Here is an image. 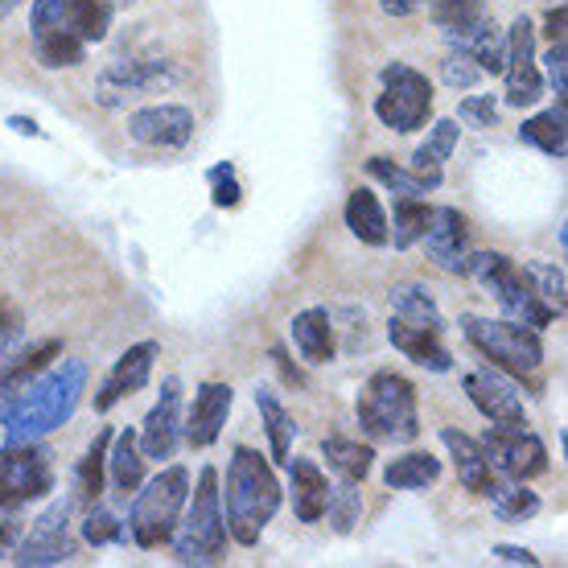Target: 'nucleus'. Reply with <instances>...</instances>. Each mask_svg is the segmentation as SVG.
Masks as SVG:
<instances>
[{
    "label": "nucleus",
    "instance_id": "1",
    "mask_svg": "<svg viewBox=\"0 0 568 568\" xmlns=\"http://www.w3.org/2000/svg\"><path fill=\"white\" fill-rule=\"evenodd\" d=\"M83 392H87V363L83 358H62L58 367L38 371L21 392H13L9 404H0L4 445H21V440L50 437L54 428H62L74 416Z\"/></svg>",
    "mask_w": 568,
    "mask_h": 568
},
{
    "label": "nucleus",
    "instance_id": "2",
    "mask_svg": "<svg viewBox=\"0 0 568 568\" xmlns=\"http://www.w3.org/2000/svg\"><path fill=\"white\" fill-rule=\"evenodd\" d=\"M223 498V519H227V536L243 548H256L264 527L272 524V515L281 511V483L264 454L240 445L231 454L227 466V490H219Z\"/></svg>",
    "mask_w": 568,
    "mask_h": 568
},
{
    "label": "nucleus",
    "instance_id": "3",
    "mask_svg": "<svg viewBox=\"0 0 568 568\" xmlns=\"http://www.w3.org/2000/svg\"><path fill=\"white\" fill-rule=\"evenodd\" d=\"M173 556L178 565H219L227 556V519H223V498H219V469L202 466L199 490H190L185 511L173 527Z\"/></svg>",
    "mask_w": 568,
    "mask_h": 568
},
{
    "label": "nucleus",
    "instance_id": "4",
    "mask_svg": "<svg viewBox=\"0 0 568 568\" xmlns=\"http://www.w3.org/2000/svg\"><path fill=\"white\" fill-rule=\"evenodd\" d=\"M358 425L371 440L408 445L420 437V408L416 387L396 371H375L358 392Z\"/></svg>",
    "mask_w": 568,
    "mask_h": 568
},
{
    "label": "nucleus",
    "instance_id": "5",
    "mask_svg": "<svg viewBox=\"0 0 568 568\" xmlns=\"http://www.w3.org/2000/svg\"><path fill=\"white\" fill-rule=\"evenodd\" d=\"M185 498H190V469L185 466H165L156 478L136 486L129 511V536L141 548H161L170 544L173 527L185 511Z\"/></svg>",
    "mask_w": 568,
    "mask_h": 568
},
{
    "label": "nucleus",
    "instance_id": "6",
    "mask_svg": "<svg viewBox=\"0 0 568 568\" xmlns=\"http://www.w3.org/2000/svg\"><path fill=\"white\" fill-rule=\"evenodd\" d=\"M462 334L469 338L474 351H483L498 371L527 375L544 363L540 329L519 326L511 317H462Z\"/></svg>",
    "mask_w": 568,
    "mask_h": 568
},
{
    "label": "nucleus",
    "instance_id": "7",
    "mask_svg": "<svg viewBox=\"0 0 568 568\" xmlns=\"http://www.w3.org/2000/svg\"><path fill=\"white\" fill-rule=\"evenodd\" d=\"M379 79H384V95L375 100L379 124L392 132L425 129L433 115V83L425 79V71H416L408 62H392Z\"/></svg>",
    "mask_w": 568,
    "mask_h": 568
},
{
    "label": "nucleus",
    "instance_id": "8",
    "mask_svg": "<svg viewBox=\"0 0 568 568\" xmlns=\"http://www.w3.org/2000/svg\"><path fill=\"white\" fill-rule=\"evenodd\" d=\"M54 490V462L42 440H21L0 449V511Z\"/></svg>",
    "mask_w": 568,
    "mask_h": 568
},
{
    "label": "nucleus",
    "instance_id": "9",
    "mask_svg": "<svg viewBox=\"0 0 568 568\" xmlns=\"http://www.w3.org/2000/svg\"><path fill=\"white\" fill-rule=\"evenodd\" d=\"M71 511H74V495H62L45 507L33 527L17 540L13 548V565L21 568H42V565H67L74 556V536H71Z\"/></svg>",
    "mask_w": 568,
    "mask_h": 568
},
{
    "label": "nucleus",
    "instance_id": "10",
    "mask_svg": "<svg viewBox=\"0 0 568 568\" xmlns=\"http://www.w3.org/2000/svg\"><path fill=\"white\" fill-rule=\"evenodd\" d=\"M478 445H483L490 469L503 474V478H515V483H531L548 469L544 440L524 425H495L490 420V428H486V437Z\"/></svg>",
    "mask_w": 568,
    "mask_h": 568
},
{
    "label": "nucleus",
    "instance_id": "11",
    "mask_svg": "<svg viewBox=\"0 0 568 568\" xmlns=\"http://www.w3.org/2000/svg\"><path fill=\"white\" fill-rule=\"evenodd\" d=\"M178 83V71L161 58H141V62H112L108 71L100 74L95 83V100L103 108H129L132 100L141 95H153V91H165V87Z\"/></svg>",
    "mask_w": 568,
    "mask_h": 568
},
{
    "label": "nucleus",
    "instance_id": "12",
    "mask_svg": "<svg viewBox=\"0 0 568 568\" xmlns=\"http://www.w3.org/2000/svg\"><path fill=\"white\" fill-rule=\"evenodd\" d=\"M507 108H531L544 95V74L536 71V26L527 17H515L507 29Z\"/></svg>",
    "mask_w": 568,
    "mask_h": 568
},
{
    "label": "nucleus",
    "instance_id": "13",
    "mask_svg": "<svg viewBox=\"0 0 568 568\" xmlns=\"http://www.w3.org/2000/svg\"><path fill=\"white\" fill-rule=\"evenodd\" d=\"M129 136L144 149H185L194 141V112L182 103H153L129 115Z\"/></svg>",
    "mask_w": 568,
    "mask_h": 568
},
{
    "label": "nucleus",
    "instance_id": "14",
    "mask_svg": "<svg viewBox=\"0 0 568 568\" xmlns=\"http://www.w3.org/2000/svg\"><path fill=\"white\" fill-rule=\"evenodd\" d=\"M136 440H141V454L153 457V462L173 457L178 440H182V379L178 375H170L161 384V396H156V404L144 416L141 437Z\"/></svg>",
    "mask_w": 568,
    "mask_h": 568
},
{
    "label": "nucleus",
    "instance_id": "15",
    "mask_svg": "<svg viewBox=\"0 0 568 568\" xmlns=\"http://www.w3.org/2000/svg\"><path fill=\"white\" fill-rule=\"evenodd\" d=\"M466 396L474 399V408L495 420V425H524V399H519V387L495 367L469 371L466 375Z\"/></svg>",
    "mask_w": 568,
    "mask_h": 568
},
{
    "label": "nucleus",
    "instance_id": "16",
    "mask_svg": "<svg viewBox=\"0 0 568 568\" xmlns=\"http://www.w3.org/2000/svg\"><path fill=\"white\" fill-rule=\"evenodd\" d=\"M428 260L437 268L454 272V276H466V256H469V231L466 219L454 211V206H433V219H428V231L420 235Z\"/></svg>",
    "mask_w": 568,
    "mask_h": 568
},
{
    "label": "nucleus",
    "instance_id": "17",
    "mask_svg": "<svg viewBox=\"0 0 568 568\" xmlns=\"http://www.w3.org/2000/svg\"><path fill=\"white\" fill-rule=\"evenodd\" d=\"M156 355H161V346H156V342H136V346H129L124 355L115 358V367L108 371L100 396H95V408H100V413H112L124 396L141 392V387L149 384V375H153Z\"/></svg>",
    "mask_w": 568,
    "mask_h": 568
},
{
    "label": "nucleus",
    "instance_id": "18",
    "mask_svg": "<svg viewBox=\"0 0 568 568\" xmlns=\"http://www.w3.org/2000/svg\"><path fill=\"white\" fill-rule=\"evenodd\" d=\"M231 399H235L231 384H202L199 392H194V408H190V416H185V425H182V437L190 440L194 449H206V445L219 440V433L227 425Z\"/></svg>",
    "mask_w": 568,
    "mask_h": 568
},
{
    "label": "nucleus",
    "instance_id": "19",
    "mask_svg": "<svg viewBox=\"0 0 568 568\" xmlns=\"http://www.w3.org/2000/svg\"><path fill=\"white\" fill-rule=\"evenodd\" d=\"M387 338H392V346H396L399 355L420 363V367H428V371L454 367V355L445 351V342H440L437 329H425V326L404 322V317H392V322H387Z\"/></svg>",
    "mask_w": 568,
    "mask_h": 568
},
{
    "label": "nucleus",
    "instance_id": "20",
    "mask_svg": "<svg viewBox=\"0 0 568 568\" xmlns=\"http://www.w3.org/2000/svg\"><path fill=\"white\" fill-rule=\"evenodd\" d=\"M457 136H462L457 120H437V124L428 129L425 144L413 153V173L425 182V190H440V182H445V161L454 156Z\"/></svg>",
    "mask_w": 568,
    "mask_h": 568
},
{
    "label": "nucleus",
    "instance_id": "21",
    "mask_svg": "<svg viewBox=\"0 0 568 568\" xmlns=\"http://www.w3.org/2000/svg\"><path fill=\"white\" fill-rule=\"evenodd\" d=\"M440 440H445V449L454 454L462 486H466L469 495H486V486H490V478H495V469H490V462H486L483 445L469 437V433H462V428H440Z\"/></svg>",
    "mask_w": 568,
    "mask_h": 568
},
{
    "label": "nucleus",
    "instance_id": "22",
    "mask_svg": "<svg viewBox=\"0 0 568 568\" xmlns=\"http://www.w3.org/2000/svg\"><path fill=\"white\" fill-rule=\"evenodd\" d=\"M293 342H297V351L305 363H329L334 358V322H329V313L322 305H313V310H301L293 317Z\"/></svg>",
    "mask_w": 568,
    "mask_h": 568
},
{
    "label": "nucleus",
    "instance_id": "23",
    "mask_svg": "<svg viewBox=\"0 0 568 568\" xmlns=\"http://www.w3.org/2000/svg\"><path fill=\"white\" fill-rule=\"evenodd\" d=\"M288 469H293V511L301 524H317L326 511V474L313 466L310 457H288Z\"/></svg>",
    "mask_w": 568,
    "mask_h": 568
},
{
    "label": "nucleus",
    "instance_id": "24",
    "mask_svg": "<svg viewBox=\"0 0 568 568\" xmlns=\"http://www.w3.org/2000/svg\"><path fill=\"white\" fill-rule=\"evenodd\" d=\"M58 355H62V346H58L54 338L29 346V351H21V355H13V351H9V355L0 358V399L13 396V392H21V387H26L38 371L50 367Z\"/></svg>",
    "mask_w": 568,
    "mask_h": 568
},
{
    "label": "nucleus",
    "instance_id": "25",
    "mask_svg": "<svg viewBox=\"0 0 568 568\" xmlns=\"http://www.w3.org/2000/svg\"><path fill=\"white\" fill-rule=\"evenodd\" d=\"M108 474H112V486L120 490V498L136 495V486L144 483V454L132 428L115 433L112 445H108Z\"/></svg>",
    "mask_w": 568,
    "mask_h": 568
},
{
    "label": "nucleus",
    "instance_id": "26",
    "mask_svg": "<svg viewBox=\"0 0 568 568\" xmlns=\"http://www.w3.org/2000/svg\"><path fill=\"white\" fill-rule=\"evenodd\" d=\"M387 301H392V313H396V317H404V322H413V326H425V329H437V334L445 329L440 305L433 301L428 284H420V281H399V284H392Z\"/></svg>",
    "mask_w": 568,
    "mask_h": 568
},
{
    "label": "nucleus",
    "instance_id": "27",
    "mask_svg": "<svg viewBox=\"0 0 568 568\" xmlns=\"http://www.w3.org/2000/svg\"><path fill=\"white\" fill-rule=\"evenodd\" d=\"M346 227L351 235L371 247H384L387 243V211L384 202L375 199L371 190H351V199H346Z\"/></svg>",
    "mask_w": 568,
    "mask_h": 568
},
{
    "label": "nucleus",
    "instance_id": "28",
    "mask_svg": "<svg viewBox=\"0 0 568 568\" xmlns=\"http://www.w3.org/2000/svg\"><path fill=\"white\" fill-rule=\"evenodd\" d=\"M256 408H260V420H264V433H268L272 462H276V466H288V457H293V437H297L293 416H288V408L272 396L268 387H256Z\"/></svg>",
    "mask_w": 568,
    "mask_h": 568
},
{
    "label": "nucleus",
    "instance_id": "29",
    "mask_svg": "<svg viewBox=\"0 0 568 568\" xmlns=\"http://www.w3.org/2000/svg\"><path fill=\"white\" fill-rule=\"evenodd\" d=\"M519 141L536 144L540 153L556 156V161H565V153H568V115H565V103L556 100V108H548V112L524 120V129H519Z\"/></svg>",
    "mask_w": 568,
    "mask_h": 568
},
{
    "label": "nucleus",
    "instance_id": "30",
    "mask_svg": "<svg viewBox=\"0 0 568 568\" xmlns=\"http://www.w3.org/2000/svg\"><path fill=\"white\" fill-rule=\"evenodd\" d=\"M486 498H490V511L498 515V524H524L540 511V498L515 478H490Z\"/></svg>",
    "mask_w": 568,
    "mask_h": 568
},
{
    "label": "nucleus",
    "instance_id": "31",
    "mask_svg": "<svg viewBox=\"0 0 568 568\" xmlns=\"http://www.w3.org/2000/svg\"><path fill=\"white\" fill-rule=\"evenodd\" d=\"M437 478H440V462L433 454H420V449L399 454L396 462H387V469H384V483L392 486V490H425V486H433Z\"/></svg>",
    "mask_w": 568,
    "mask_h": 568
},
{
    "label": "nucleus",
    "instance_id": "32",
    "mask_svg": "<svg viewBox=\"0 0 568 568\" xmlns=\"http://www.w3.org/2000/svg\"><path fill=\"white\" fill-rule=\"evenodd\" d=\"M322 457H326V466L346 478V483H363L371 474V462H375V449L371 445H358L351 437H329L322 440Z\"/></svg>",
    "mask_w": 568,
    "mask_h": 568
},
{
    "label": "nucleus",
    "instance_id": "33",
    "mask_svg": "<svg viewBox=\"0 0 568 568\" xmlns=\"http://www.w3.org/2000/svg\"><path fill=\"white\" fill-rule=\"evenodd\" d=\"M112 13H115L112 0H71V9H67V29L87 45L103 42L108 29H112Z\"/></svg>",
    "mask_w": 568,
    "mask_h": 568
},
{
    "label": "nucleus",
    "instance_id": "34",
    "mask_svg": "<svg viewBox=\"0 0 568 568\" xmlns=\"http://www.w3.org/2000/svg\"><path fill=\"white\" fill-rule=\"evenodd\" d=\"M428 219H433V206L425 199H396V214H392V227H387L392 247L408 252L413 243H420V235L428 231Z\"/></svg>",
    "mask_w": 568,
    "mask_h": 568
},
{
    "label": "nucleus",
    "instance_id": "35",
    "mask_svg": "<svg viewBox=\"0 0 568 568\" xmlns=\"http://www.w3.org/2000/svg\"><path fill=\"white\" fill-rule=\"evenodd\" d=\"M38 50V62H42L45 71H62V67H79L87 58V42H79L71 29H58V33H45L33 42Z\"/></svg>",
    "mask_w": 568,
    "mask_h": 568
},
{
    "label": "nucleus",
    "instance_id": "36",
    "mask_svg": "<svg viewBox=\"0 0 568 568\" xmlns=\"http://www.w3.org/2000/svg\"><path fill=\"white\" fill-rule=\"evenodd\" d=\"M524 276L531 281V288H536V297L548 305V310L560 317L565 313V293H568V281H565V268H556V264H548V260H527L524 264Z\"/></svg>",
    "mask_w": 568,
    "mask_h": 568
},
{
    "label": "nucleus",
    "instance_id": "37",
    "mask_svg": "<svg viewBox=\"0 0 568 568\" xmlns=\"http://www.w3.org/2000/svg\"><path fill=\"white\" fill-rule=\"evenodd\" d=\"M329 515V524H334V531L338 536H351L358 524V515H363V495H358V483H346L342 478L338 486H329L326 490V511Z\"/></svg>",
    "mask_w": 568,
    "mask_h": 568
},
{
    "label": "nucleus",
    "instance_id": "38",
    "mask_svg": "<svg viewBox=\"0 0 568 568\" xmlns=\"http://www.w3.org/2000/svg\"><path fill=\"white\" fill-rule=\"evenodd\" d=\"M108 445H112V428H103L100 437L91 440V449H87V457L79 462V498H87V503H95L103 490V466H108Z\"/></svg>",
    "mask_w": 568,
    "mask_h": 568
},
{
    "label": "nucleus",
    "instance_id": "39",
    "mask_svg": "<svg viewBox=\"0 0 568 568\" xmlns=\"http://www.w3.org/2000/svg\"><path fill=\"white\" fill-rule=\"evenodd\" d=\"M367 173L375 178V182H384L396 199H425V194H428L425 182H420L413 170H399V165H392L387 156H371Z\"/></svg>",
    "mask_w": 568,
    "mask_h": 568
},
{
    "label": "nucleus",
    "instance_id": "40",
    "mask_svg": "<svg viewBox=\"0 0 568 568\" xmlns=\"http://www.w3.org/2000/svg\"><path fill=\"white\" fill-rule=\"evenodd\" d=\"M67 9H71V0H33V13H29L33 42H38V38H45V33L67 29Z\"/></svg>",
    "mask_w": 568,
    "mask_h": 568
},
{
    "label": "nucleus",
    "instance_id": "41",
    "mask_svg": "<svg viewBox=\"0 0 568 568\" xmlns=\"http://www.w3.org/2000/svg\"><path fill=\"white\" fill-rule=\"evenodd\" d=\"M483 79V71H478V62L469 54H462V50H454V54L440 62V83L454 87V91H469V87Z\"/></svg>",
    "mask_w": 568,
    "mask_h": 568
},
{
    "label": "nucleus",
    "instance_id": "42",
    "mask_svg": "<svg viewBox=\"0 0 568 568\" xmlns=\"http://www.w3.org/2000/svg\"><path fill=\"white\" fill-rule=\"evenodd\" d=\"M83 540L87 544H95V548H103V544H115V540H124V527H120V519L108 511H95L83 519Z\"/></svg>",
    "mask_w": 568,
    "mask_h": 568
},
{
    "label": "nucleus",
    "instance_id": "43",
    "mask_svg": "<svg viewBox=\"0 0 568 568\" xmlns=\"http://www.w3.org/2000/svg\"><path fill=\"white\" fill-rule=\"evenodd\" d=\"M544 74H548V83L556 87V100L565 103V95H568V42L565 38L548 45V54H544Z\"/></svg>",
    "mask_w": 568,
    "mask_h": 568
},
{
    "label": "nucleus",
    "instance_id": "44",
    "mask_svg": "<svg viewBox=\"0 0 568 568\" xmlns=\"http://www.w3.org/2000/svg\"><path fill=\"white\" fill-rule=\"evenodd\" d=\"M211 199H214V206H223V211H227V206H240V178H235V165H214L211 170Z\"/></svg>",
    "mask_w": 568,
    "mask_h": 568
},
{
    "label": "nucleus",
    "instance_id": "45",
    "mask_svg": "<svg viewBox=\"0 0 568 568\" xmlns=\"http://www.w3.org/2000/svg\"><path fill=\"white\" fill-rule=\"evenodd\" d=\"M457 115H462L466 124H474V129H495L498 103H495V95H469V100H462Z\"/></svg>",
    "mask_w": 568,
    "mask_h": 568
},
{
    "label": "nucleus",
    "instance_id": "46",
    "mask_svg": "<svg viewBox=\"0 0 568 568\" xmlns=\"http://www.w3.org/2000/svg\"><path fill=\"white\" fill-rule=\"evenodd\" d=\"M17 342H21V313L0 305V358L9 355Z\"/></svg>",
    "mask_w": 568,
    "mask_h": 568
},
{
    "label": "nucleus",
    "instance_id": "47",
    "mask_svg": "<svg viewBox=\"0 0 568 568\" xmlns=\"http://www.w3.org/2000/svg\"><path fill=\"white\" fill-rule=\"evenodd\" d=\"M17 540H21V519L0 515V560H4V556H13Z\"/></svg>",
    "mask_w": 568,
    "mask_h": 568
},
{
    "label": "nucleus",
    "instance_id": "48",
    "mask_svg": "<svg viewBox=\"0 0 568 568\" xmlns=\"http://www.w3.org/2000/svg\"><path fill=\"white\" fill-rule=\"evenodd\" d=\"M495 556L503 560V565H527V568L540 565V560L527 552V548H515V544H495Z\"/></svg>",
    "mask_w": 568,
    "mask_h": 568
},
{
    "label": "nucleus",
    "instance_id": "49",
    "mask_svg": "<svg viewBox=\"0 0 568 568\" xmlns=\"http://www.w3.org/2000/svg\"><path fill=\"white\" fill-rule=\"evenodd\" d=\"M544 26H548V38H552V42H560V38H565V26H568V9H565V4H556V9H548V17H544Z\"/></svg>",
    "mask_w": 568,
    "mask_h": 568
},
{
    "label": "nucleus",
    "instance_id": "50",
    "mask_svg": "<svg viewBox=\"0 0 568 568\" xmlns=\"http://www.w3.org/2000/svg\"><path fill=\"white\" fill-rule=\"evenodd\" d=\"M420 4H425V0H379V9H384L387 17H413Z\"/></svg>",
    "mask_w": 568,
    "mask_h": 568
},
{
    "label": "nucleus",
    "instance_id": "51",
    "mask_svg": "<svg viewBox=\"0 0 568 568\" xmlns=\"http://www.w3.org/2000/svg\"><path fill=\"white\" fill-rule=\"evenodd\" d=\"M9 129L21 132V136H38V141L45 136V132L38 129V120H29V115H9Z\"/></svg>",
    "mask_w": 568,
    "mask_h": 568
},
{
    "label": "nucleus",
    "instance_id": "52",
    "mask_svg": "<svg viewBox=\"0 0 568 568\" xmlns=\"http://www.w3.org/2000/svg\"><path fill=\"white\" fill-rule=\"evenodd\" d=\"M272 358H276V363H281V371H284V379H288V384H305V375H301V371L293 367V363H288V358H284V351H281V346H276V351H272Z\"/></svg>",
    "mask_w": 568,
    "mask_h": 568
},
{
    "label": "nucleus",
    "instance_id": "53",
    "mask_svg": "<svg viewBox=\"0 0 568 568\" xmlns=\"http://www.w3.org/2000/svg\"><path fill=\"white\" fill-rule=\"evenodd\" d=\"M17 4H21V0H0V21H4V17H9V13H13V9H17Z\"/></svg>",
    "mask_w": 568,
    "mask_h": 568
},
{
    "label": "nucleus",
    "instance_id": "54",
    "mask_svg": "<svg viewBox=\"0 0 568 568\" xmlns=\"http://www.w3.org/2000/svg\"><path fill=\"white\" fill-rule=\"evenodd\" d=\"M425 4H428V0H425Z\"/></svg>",
    "mask_w": 568,
    "mask_h": 568
}]
</instances>
